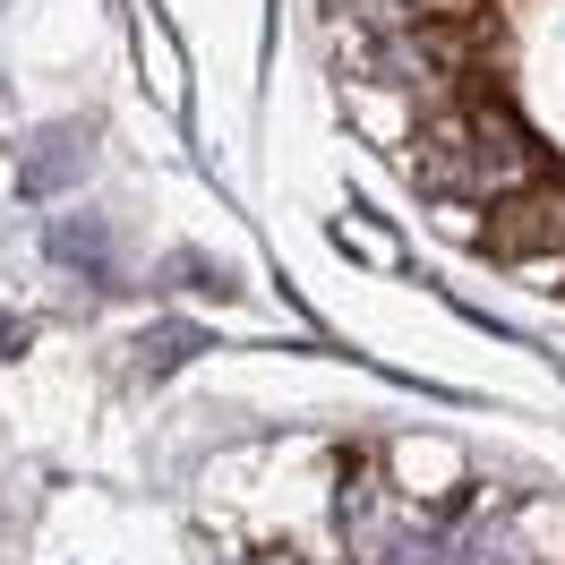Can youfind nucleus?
<instances>
[{
	"label": "nucleus",
	"mask_w": 565,
	"mask_h": 565,
	"mask_svg": "<svg viewBox=\"0 0 565 565\" xmlns=\"http://www.w3.org/2000/svg\"><path fill=\"white\" fill-rule=\"evenodd\" d=\"M480 241L497 257H548V248H565V180H523V189L489 198V232Z\"/></svg>",
	"instance_id": "obj_1"
},
{
	"label": "nucleus",
	"mask_w": 565,
	"mask_h": 565,
	"mask_svg": "<svg viewBox=\"0 0 565 565\" xmlns=\"http://www.w3.org/2000/svg\"><path fill=\"white\" fill-rule=\"evenodd\" d=\"M394 480L420 489V497H446L455 489V455H446V446H403V455H394Z\"/></svg>",
	"instance_id": "obj_2"
},
{
	"label": "nucleus",
	"mask_w": 565,
	"mask_h": 565,
	"mask_svg": "<svg viewBox=\"0 0 565 565\" xmlns=\"http://www.w3.org/2000/svg\"><path fill=\"white\" fill-rule=\"evenodd\" d=\"M343 241H352L360 257H386V266H394V232H369V223H343Z\"/></svg>",
	"instance_id": "obj_3"
},
{
	"label": "nucleus",
	"mask_w": 565,
	"mask_h": 565,
	"mask_svg": "<svg viewBox=\"0 0 565 565\" xmlns=\"http://www.w3.org/2000/svg\"><path fill=\"white\" fill-rule=\"evenodd\" d=\"M403 9H420V18H480L489 0H403Z\"/></svg>",
	"instance_id": "obj_4"
}]
</instances>
